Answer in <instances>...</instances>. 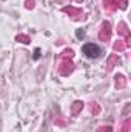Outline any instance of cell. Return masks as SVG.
Masks as SVG:
<instances>
[{"label": "cell", "instance_id": "cell-7", "mask_svg": "<svg viewBox=\"0 0 131 132\" xmlns=\"http://www.w3.org/2000/svg\"><path fill=\"white\" fill-rule=\"evenodd\" d=\"M100 132H111V128H108L106 131H100Z\"/></svg>", "mask_w": 131, "mask_h": 132}, {"label": "cell", "instance_id": "cell-2", "mask_svg": "<svg viewBox=\"0 0 131 132\" xmlns=\"http://www.w3.org/2000/svg\"><path fill=\"white\" fill-rule=\"evenodd\" d=\"M100 38L102 40H108L110 38V25H103V32L100 34Z\"/></svg>", "mask_w": 131, "mask_h": 132}, {"label": "cell", "instance_id": "cell-1", "mask_svg": "<svg viewBox=\"0 0 131 132\" xmlns=\"http://www.w3.org/2000/svg\"><path fill=\"white\" fill-rule=\"evenodd\" d=\"M82 52L88 57V59H97L99 55L102 54V49L99 48L97 45L94 43H85L82 46Z\"/></svg>", "mask_w": 131, "mask_h": 132}, {"label": "cell", "instance_id": "cell-6", "mask_svg": "<svg viewBox=\"0 0 131 132\" xmlns=\"http://www.w3.org/2000/svg\"><path fill=\"white\" fill-rule=\"evenodd\" d=\"M17 40H23V43H30V38H28V37H20V35H19Z\"/></svg>", "mask_w": 131, "mask_h": 132}, {"label": "cell", "instance_id": "cell-3", "mask_svg": "<svg viewBox=\"0 0 131 132\" xmlns=\"http://www.w3.org/2000/svg\"><path fill=\"white\" fill-rule=\"evenodd\" d=\"M82 106H83V103H82V101H76V104L72 106V114H77V112H79V109H80Z\"/></svg>", "mask_w": 131, "mask_h": 132}, {"label": "cell", "instance_id": "cell-5", "mask_svg": "<svg viewBox=\"0 0 131 132\" xmlns=\"http://www.w3.org/2000/svg\"><path fill=\"white\" fill-rule=\"evenodd\" d=\"M37 59H40V48H37L34 51V60H37Z\"/></svg>", "mask_w": 131, "mask_h": 132}, {"label": "cell", "instance_id": "cell-4", "mask_svg": "<svg viewBox=\"0 0 131 132\" xmlns=\"http://www.w3.org/2000/svg\"><path fill=\"white\" fill-rule=\"evenodd\" d=\"M76 35H77V38H83V37H85V31H83V29H77Z\"/></svg>", "mask_w": 131, "mask_h": 132}]
</instances>
